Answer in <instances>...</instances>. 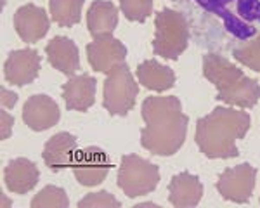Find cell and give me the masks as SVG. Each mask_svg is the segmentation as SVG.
<instances>
[{"instance_id": "cell-1", "label": "cell", "mask_w": 260, "mask_h": 208, "mask_svg": "<svg viewBox=\"0 0 260 208\" xmlns=\"http://www.w3.org/2000/svg\"><path fill=\"white\" fill-rule=\"evenodd\" d=\"M144 128L141 144L158 156H172L182 148L189 118L184 115L182 104L175 95H153L142 102Z\"/></svg>"}, {"instance_id": "cell-2", "label": "cell", "mask_w": 260, "mask_h": 208, "mask_svg": "<svg viewBox=\"0 0 260 208\" xmlns=\"http://www.w3.org/2000/svg\"><path fill=\"white\" fill-rule=\"evenodd\" d=\"M251 118L246 111L219 106L198 120L196 144L207 158H236L240 155L236 141L250 130Z\"/></svg>"}, {"instance_id": "cell-3", "label": "cell", "mask_w": 260, "mask_h": 208, "mask_svg": "<svg viewBox=\"0 0 260 208\" xmlns=\"http://www.w3.org/2000/svg\"><path fill=\"white\" fill-rule=\"evenodd\" d=\"M203 75L217 87V99L229 106L248 110L260 99L257 80L246 77L238 66L219 54H207L203 57Z\"/></svg>"}, {"instance_id": "cell-4", "label": "cell", "mask_w": 260, "mask_h": 208, "mask_svg": "<svg viewBox=\"0 0 260 208\" xmlns=\"http://www.w3.org/2000/svg\"><path fill=\"white\" fill-rule=\"evenodd\" d=\"M189 44V24L184 14L174 9H163L154 18L153 52L165 59L177 61Z\"/></svg>"}, {"instance_id": "cell-5", "label": "cell", "mask_w": 260, "mask_h": 208, "mask_svg": "<svg viewBox=\"0 0 260 208\" xmlns=\"http://www.w3.org/2000/svg\"><path fill=\"white\" fill-rule=\"evenodd\" d=\"M139 85L125 62H120L108 73L103 89V106L113 116H125L136 106Z\"/></svg>"}, {"instance_id": "cell-6", "label": "cell", "mask_w": 260, "mask_h": 208, "mask_svg": "<svg viewBox=\"0 0 260 208\" xmlns=\"http://www.w3.org/2000/svg\"><path fill=\"white\" fill-rule=\"evenodd\" d=\"M118 187L128 198L149 194L160 182V170L156 165L137 155H125L118 168Z\"/></svg>"}, {"instance_id": "cell-7", "label": "cell", "mask_w": 260, "mask_h": 208, "mask_svg": "<svg viewBox=\"0 0 260 208\" xmlns=\"http://www.w3.org/2000/svg\"><path fill=\"white\" fill-rule=\"evenodd\" d=\"M257 168L250 163H241L233 168H225L220 174L217 189L222 198L234 203H246L251 198L255 187Z\"/></svg>"}, {"instance_id": "cell-8", "label": "cell", "mask_w": 260, "mask_h": 208, "mask_svg": "<svg viewBox=\"0 0 260 208\" xmlns=\"http://www.w3.org/2000/svg\"><path fill=\"white\" fill-rule=\"evenodd\" d=\"M110 168V158L103 149L95 148V146H89V148L78 151V155L73 161L75 179L85 187L99 186L108 177Z\"/></svg>"}, {"instance_id": "cell-9", "label": "cell", "mask_w": 260, "mask_h": 208, "mask_svg": "<svg viewBox=\"0 0 260 208\" xmlns=\"http://www.w3.org/2000/svg\"><path fill=\"white\" fill-rule=\"evenodd\" d=\"M127 47L111 35H104L94 39L87 45V59L94 72L110 73L116 64L125 62Z\"/></svg>"}, {"instance_id": "cell-10", "label": "cell", "mask_w": 260, "mask_h": 208, "mask_svg": "<svg viewBox=\"0 0 260 208\" xmlns=\"http://www.w3.org/2000/svg\"><path fill=\"white\" fill-rule=\"evenodd\" d=\"M40 73V56L35 49L12 51L4 62V77L11 85L24 87Z\"/></svg>"}, {"instance_id": "cell-11", "label": "cell", "mask_w": 260, "mask_h": 208, "mask_svg": "<svg viewBox=\"0 0 260 208\" xmlns=\"http://www.w3.org/2000/svg\"><path fill=\"white\" fill-rule=\"evenodd\" d=\"M50 19L42 7L35 4H26L19 7L14 14V28L18 31L19 39L28 44H35L44 39L49 31Z\"/></svg>"}, {"instance_id": "cell-12", "label": "cell", "mask_w": 260, "mask_h": 208, "mask_svg": "<svg viewBox=\"0 0 260 208\" xmlns=\"http://www.w3.org/2000/svg\"><path fill=\"white\" fill-rule=\"evenodd\" d=\"M59 106L45 94L31 95L23 108V120L31 130L44 132L59 122Z\"/></svg>"}, {"instance_id": "cell-13", "label": "cell", "mask_w": 260, "mask_h": 208, "mask_svg": "<svg viewBox=\"0 0 260 208\" xmlns=\"http://www.w3.org/2000/svg\"><path fill=\"white\" fill-rule=\"evenodd\" d=\"M77 148V137L68 134V132H59L45 143L42 158L52 172H59L66 166H73L75 158L78 155Z\"/></svg>"}, {"instance_id": "cell-14", "label": "cell", "mask_w": 260, "mask_h": 208, "mask_svg": "<svg viewBox=\"0 0 260 208\" xmlns=\"http://www.w3.org/2000/svg\"><path fill=\"white\" fill-rule=\"evenodd\" d=\"M95 78L90 75H73L62 85V99L70 111H87L95 101Z\"/></svg>"}, {"instance_id": "cell-15", "label": "cell", "mask_w": 260, "mask_h": 208, "mask_svg": "<svg viewBox=\"0 0 260 208\" xmlns=\"http://www.w3.org/2000/svg\"><path fill=\"white\" fill-rule=\"evenodd\" d=\"M45 54L47 59L57 72L73 77L80 70V54L78 47L73 40L66 37H54L52 40L45 45Z\"/></svg>"}, {"instance_id": "cell-16", "label": "cell", "mask_w": 260, "mask_h": 208, "mask_svg": "<svg viewBox=\"0 0 260 208\" xmlns=\"http://www.w3.org/2000/svg\"><path fill=\"white\" fill-rule=\"evenodd\" d=\"M39 168L28 158H14L4 170V181L7 189L16 194L30 193L39 182Z\"/></svg>"}, {"instance_id": "cell-17", "label": "cell", "mask_w": 260, "mask_h": 208, "mask_svg": "<svg viewBox=\"0 0 260 208\" xmlns=\"http://www.w3.org/2000/svg\"><path fill=\"white\" fill-rule=\"evenodd\" d=\"M201 196H203V184L196 176L182 172L172 177L169 184V199L174 206H196L201 201Z\"/></svg>"}, {"instance_id": "cell-18", "label": "cell", "mask_w": 260, "mask_h": 208, "mask_svg": "<svg viewBox=\"0 0 260 208\" xmlns=\"http://www.w3.org/2000/svg\"><path fill=\"white\" fill-rule=\"evenodd\" d=\"M137 80L154 92H165L175 85V73L169 66H163L156 59L142 61L137 66Z\"/></svg>"}, {"instance_id": "cell-19", "label": "cell", "mask_w": 260, "mask_h": 208, "mask_svg": "<svg viewBox=\"0 0 260 208\" xmlns=\"http://www.w3.org/2000/svg\"><path fill=\"white\" fill-rule=\"evenodd\" d=\"M118 24V9L106 0H95L87 12V28L94 39L111 35Z\"/></svg>"}, {"instance_id": "cell-20", "label": "cell", "mask_w": 260, "mask_h": 208, "mask_svg": "<svg viewBox=\"0 0 260 208\" xmlns=\"http://www.w3.org/2000/svg\"><path fill=\"white\" fill-rule=\"evenodd\" d=\"M85 0H50V16L52 21L62 28L75 26L80 23L82 7Z\"/></svg>"}, {"instance_id": "cell-21", "label": "cell", "mask_w": 260, "mask_h": 208, "mask_svg": "<svg viewBox=\"0 0 260 208\" xmlns=\"http://www.w3.org/2000/svg\"><path fill=\"white\" fill-rule=\"evenodd\" d=\"M70 199L64 189L57 186H45L35 198L31 199V208H66Z\"/></svg>"}, {"instance_id": "cell-22", "label": "cell", "mask_w": 260, "mask_h": 208, "mask_svg": "<svg viewBox=\"0 0 260 208\" xmlns=\"http://www.w3.org/2000/svg\"><path fill=\"white\" fill-rule=\"evenodd\" d=\"M233 56L246 68L260 73V35L255 37L253 40H245V44L238 45Z\"/></svg>"}, {"instance_id": "cell-23", "label": "cell", "mask_w": 260, "mask_h": 208, "mask_svg": "<svg viewBox=\"0 0 260 208\" xmlns=\"http://www.w3.org/2000/svg\"><path fill=\"white\" fill-rule=\"evenodd\" d=\"M120 7L128 21L144 23L153 11V0H120Z\"/></svg>"}, {"instance_id": "cell-24", "label": "cell", "mask_w": 260, "mask_h": 208, "mask_svg": "<svg viewBox=\"0 0 260 208\" xmlns=\"http://www.w3.org/2000/svg\"><path fill=\"white\" fill-rule=\"evenodd\" d=\"M80 208H118L120 201L108 191H99V193H90L78 203Z\"/></svg>"}, {"instance_id": "cell-25", "label": "cell", "mask_w": 260, "mask_h": 208, "mask_svg": "<svg viewBox=\"0 0 260 208\" xmlns=\"http://www.w3.org/2000/svg\"><path fill=\"white\" fill-rule=\"evenodd\" d=\"M196 2H198L205 11L219 16V18L222 19V23H225L229 18V6H233L234 4V11H236L238 2H240V0H196Z\"/></svg>"}, {"instance_id": "cell-26", "label": "cell", "mask_w": 260, "mask_h": 208, "mask_svg": "<svg viewBox=\"0 0 260 208\" xmlns=\"http://www.w3.org/2000/svg\"><path fill=\"white\" fill-rule=\"evenodd\" d=\"M0 116H2V141H6L7 137L11 135L12 125H14V118H12L7 111H2Z\"/></svg>"}, {"instance_id": "cell-27", "label": "cell", "mask_w": 260, "mask_h": 208, "mask_svg": "<svg viewBox=\"0 0 260 208\" xmlns=\"http://www.w3.org/2000/svg\"><path fill=\"white\" fill-rule=\"evenodd\" d=\"M0 94H2V99H0V101H2L4 108H12L16 102H18V94L9 92L6 87H2V89H0Z\"/></svg>"}]
</instances>
